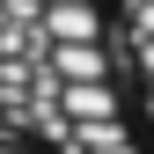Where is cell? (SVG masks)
<instances>
[{"label":"cell","mask_w":154,"mask_h":154,"mask_svg":"<svg viewBox=\"0 0 154 154\" xmlns=\"http://www.w3.org/2000/svg\"><path fill=\"white\" fill-rule=\"evenodd\" d=\"M0 154H51V147H37V140H8V132H0Z\"/></svg>","instance_id":"obj_1"}]
</instances>
